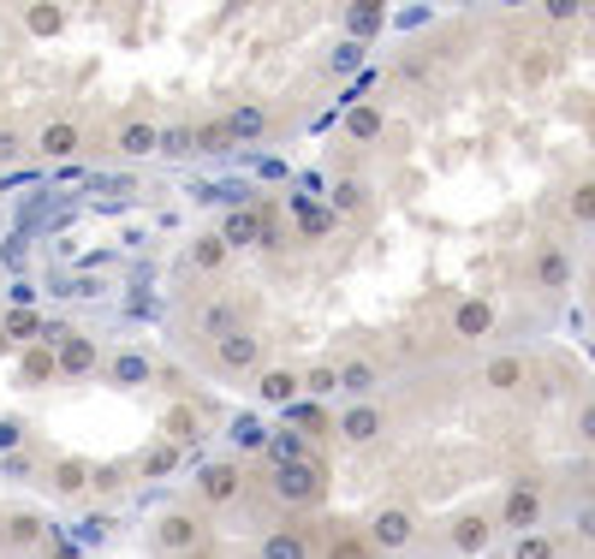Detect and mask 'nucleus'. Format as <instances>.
<instances>
[{"label":"nucleus","instance_id":"c9c22d12","mask_svg":"<svg viewBox=\"0 0 595 559\" xmlns=\"http://www.w3.org/2000/svg\"><path fill=\"white\" fill-rule=\"evenodd\" d=\"M327 202H334V214H339V221H351V214H363V209H370V190H363L358 179H339Z\"/></svg>","mask_w":595,"mask_h":559},{"label":"nucleus","instance_id":"a211bd4d","mask_svg":"<svg viewBox=\"0 0 595 559\" xmlns=\"http://www.w3.org/2000/svg\"><path fill=\"white\" fill-rule=\"evenodd\" d=\"M78 144H84V132H78L72 120H48L42 132H36V156H48V161L78 156Z\"/></svg>","mask_w":595,"mask_h":559},{"label":"nucleus","instance_id":"58836bf2","mask_svg":"<svg viewBox=\"0 0 595 559\" xmlns=\"http://www.w3.org/2000/svg\"><path fill=\"white\" fill-rule=\"evenodd\" d=\"M339 387H346L351 399H370L375 393V363H346V370H339Z\"/></svg>","mask_w":595,"mask_h":559},{"label":"nucleus","instance_id":"09e8293b","mask_svg":"<svg viewBox=\"0 0 595 559\" xmlns=\"http://www.w3.org/2000/svg\"><path fill=\"white\" fill-rule=\"evenodd\" d=\"M590 315H595V298H590Z\"/></svg>","mask_w":595,"mask_h":559},{"label":"nucleus","instance_id":"ea45409f","mask_svg":"<svg viewBox=\"0 0 595 559\" xmlns=\"http://www.w3.org/2000/svg\"><path fill=\"white\" fill-rule=\"evenodd\" d=\"M161 149H168V156H191L197 132H161Z\"/></svg>","mask_w":595,"mask_h":559},{"label":"nucleus","instance_id":"393cba45","mask_svg":"<svg viewBox=\"0 0 595 559\" xmlns=\"http://www.w3.org/2000/svg\"><path fill=\"white\" fill-rule=\"evenodd\" d=\"M382 132H387V113L375 108V101L346 108V137H351V144H382Z\"/></svg>","mask_w":595,"mask_h":559},{"label":"nucleus","instance_id":"e433bc0d","mask_svg":"<svg viewBox=\"0 0 595 559\" xmlns=\"http://www.w3.org/2000/svg\"><path fill=\"white\" fill-rule=\"evenodd\" d=\"M197 149H202V156H233V132H226V120H202L197 125Z\"/></svg>","mask_w":595,"mask_h":559},{"label":"nucleus","instance_id":"f704fd0d","mask_svg":"<svg viewBox=\"0 0 595 559\" xmlns=\"http://www.w3.org/2000/svg\"><path fill=\"white\" fill-rule=\"evenodd\" d=\"M506 559H560V542L548 530H530V536H512V554Z\"/></svg>","mask_w":595,"mask_h":559},{"label":"nucleus","instance_id":"dca6fc26","mask_svg":"<svg viewBox=\"0 0 595 559\" xmlns=\"http://www.w3.org/2000/svg\"><path fill=\"white\" fill-rule=\"evenodd\" d=\"M488 536H495V518L488 512H464V518H453V530H447L453 554H483Z\"/></svg>","mask_w":595,"mask_h":559},{"label":"nucleus","instance_id":"39448f33","mask_svg":"<svg viewBox=\"0 0 595 559\" xmlns=\"http://www.w3.org/2000/svg\"><path fill=\"white\" fill-rule=\"evenodd\" d=\"M238 494H245V470H238V459H209L197 470V500L202 506H233Z\"/></svg>","mask_w":595,"mask_h":559},{"label":"nucleus","instance_id":"79ce46f5","mask_svg":"<svg viewBox=\"0 0 595 559\" xmlns=\"http://www.w3.org/2000/svg\"><path fill=\"white\" fill-rule=\"evenodd\" d=\"M542 12H548L554 24H572L578 12H584V7H572V0H548V7H542Z\"/></svg>","mask_w":595,"mask_h":559},{"label":"nucleus","instance_id":"f3484780","mask_svg":"<svg viewBox=\"0 0 595 559\" xmlns=\"http://www.w3.org/2000/svg\"><path fill=\"white\" fill-rule=\"evenodd\" d=\"M101 370H108V381H113V387H125V393H132V387H149V381H156V363H149L144 351H113Z\"/></svg>","mask_w":595,"mask_h":559},{"label":"nucleus","instance_id":"9b49d317","mask_svg":"<svg viewBox=\"0 0 595 559\" xmlns=\"http://www.w3.org/2000/svg\"><path fill=\"white\" fill-rule=\"evenodd\" d=\"M101 363H108V358H101V346L90 334H66V339H60V381H84V375H96Z\"/></svg>","mask_w":595,"mask_h":559},{"label":"nucleus","instance_id":"20e7f679","mask_svg":"<svg viewBox=\"0 0 595 559\" xmlns=\"http://www.w3.org/2000/svg\"><path fill=\"white\" fill-rule=\"evenodd\" d=\"M542 518H548V494L536 488V482H512L500 500V524L512 530V536H530V530H542Z\"/></svg>","mask_w":595,"mask_h":559},{"label":"nucleus","instance_id":"4c0bfd02","mask_svg":"<svg viewBox=\"0 0 595 559\" xmlns=\"http://www.w3.org/2000/svg\"><path fill=\"white\" fill-rule=\"evenodd\" d=\"M327 393H339V370H334V363L303 370V399H327Z\"/></svg>","mask_w":595,"mask_h":559},{"label":"nucleus","instance_id":"bb28decb","mask_svg":"<svg viewBox=\"0 0 595 559\" xmlns=\"http://www.w3.org/2000/svg\"><path fill=\"white\" fill-rule=\"evenodd\" d=\"M0 542H7V554L36 548V542H42V518H36V512H7V524H0Z\"/></svg>","mask_w":595,"mask_h":559},{"label":"nucleus","instance_id":"72a5a7b5","mask_svg":"<svg viewBox=\"0 0 595 559\" xmlns=\"http://www.w3.org/2000/svg\"><path fill=\"white\" fill-rule=\"evenodd\" d=\"M566 221L572 226H595V179H578L566 190Z\"/></svg>","mask_w":595,"mask_h":559},{"label":"nucleus","instance_id":"f8f14e48","mask_svg":"<svg viewBox=\"0 0 595 559\" xmlns=\"http://www.w3.org/2000/svg\"><path fill=\"white\" fill-rule=\"evenodd\" d=\"M530 280H536L542 291H566V286H572V250H566V245H542L536 257H530Z\"/></svg>","mask_w":595,"mask_h":559},{"label":"nucleus","instance_id":"c756f323","mask_svg":"<svg viewBox=\"0 0 595 559\" xmlns=\"http://www.w3.org/2000/svg\"><path fill=\"white\" fill-rule=\"evenodd\" d=\"M24 30L30 36H60L66 30V7H54V0H30V7H24Z\"/></svg>","mask_w":595,"mask_h":559},{"label":"nucleus","instance_id":"b1692460","mask_svg":"<svg viewBox=\"0 0 595 559\" xmlns=\"http://www.w3.org/2000/svg\"><path fill=\"white\" fill-rule=\"evenodd\" d=\"M483 381H488L495 393H518V387L530 381V363L518 358V351H500V358H488V363H483Z\"/></svg>","mask_w":595,"mask_h":559},{"label":"nucleus","instance_id":"de8ad7c7","mask_svg":"<svg viewBox=\"0 0 595 559\" xmlns=\"http://www.w3.org/2000/svg\"><path fill=\"white\" fill-rule=\"evenodd\" d=\"M0 559H7V542H0Z\"/></svg>","mask_w":595,"mask_h":559},{"label":"nucleus","instance_id":"2eb2a0df","mask_svg":"<svg viewBox=\"0 0 595 559\" xmlns=\"http://www.w3.org/2000/svg\"><path fill=\"white\" fill-rule=\"evenodd\" d=\"M0 339H7V346H18V351L42 346V315H36L30 303H12V310H0Z\"/></svg>","mask_w":595,"mask_h":559},{"label":"nucleus","instance_id":"1a4fd4ad","mask_svg":"<svg viewBox=\"0 0 595 559\" xmlns=\"http://www.w3.org/2000/svg\"><path fill=\"white\" fill-rule=\"evenodd\" d=\"M293 226H298L303 245H315V238H334L339 214H334V202H327V197H293Z\"/></svg>","mask_w":595,"mask_h":559},{"label":"nucleus","instance_id":"4be33fe9","mask_svg":"<svg viewBox=\"0 0 595 559\" xmlns=\"http://www.w3.org/2000/svg\"><path fill=\"white\" fill-rule=\"evenodd\" d=\"M257 559H322V554H315V542L303 536V530H269Z\"/></svg>","mask_w":595,"mask_h":559},{"label":"nucleus","instance_id":"c03bdc74","mask_svg":"<svg viewBox=\"0 0 595 559\" xmlns=\"http://www.w3.org/2000/svg\"><path fill=\"white\" fill-rule=\"evenodd\" d=\"M18 447V423H0V452H12Z\"/></svg>","mask_w":595,"mask_h":559},{"label":"nucleus","instance_id":"4468645a","mask_svg":"<svg viewBox=\"0 0 595 559\" xmlns=\"http://www.w3.org/2000/svg\"><path fill=\"white\" fill-rule=\"evenodd\" d=\"M250 387H257L262 405H281V411H286L293 399H303V375H298V370H281V363H269V370L250 381Z\"/></svg>","mask_w":595,"mask_h":559},{"label":"nucleus","instance_id":"37998d69","mask_svg":"<svg viewBox=\"0 0 595 559\" xmlns=\"http://www.w3.org/2000/svg\"><path fill=\"white\" fill-rule=\"evenodd\" d=\"M524 78H530V84L548 78V54H542V48H536V54H524Z\"/></svg>","mask_w":595,"mask_h":559},{"label":"nucleus","instance_id":"49530a36","mask_svg":"<svg viewBox=\"0 0 595 559\" xmlns=\"http://www.w3.org/2000/svg\"><path fill=\"white\" fill-rule=\"evenodd\" d=\"M48 559H78V554H72V548H54V554H48Z\"/></svg>","mask_w":595,"mask_h":559},{"label":"nucleus","instance_id":"ddd939ff","mask_svg":"<svg viewBox=\"0 0 595 559\" xmlns=\"http://www.w3.org/2000/svg\"><path fill=\"white\" fill-rule=\"evenodd\" d=\"M221 120H226V132H233V144H262L269 125H274V113L262 108V101H238V108H226Z\"/></svg>","mask_w":595,"mask_h":559},{"label":"nucleus","instance_id":"7ed1b4c3","mask_svg":"<svg viewBox=\"0 0 595 559\" xmlns=\"http://www.w3.org/2000/svg\"><path fill=\"white\" fill-rule=\"evenodd\" d=\"M156 554H168V559H185V554H197L202 548V518L197 512H185V506H168V512L156 518Z\"/></svg>","mask_w":595,"mask_h":559},{"label":"nucleus","instance_id":"6ab92c4d","mask_svg":"<svg viewBox=\"0 0 595 559\" xmlns=\"http://www.w3.org/2000/svg\"><path fill=\"white\" fill-rule=\"evenodd\" d=\"M90 482H96V464H90V459H54V464H48V488H54L60 500L84 494Z\"/></svg>","mask_w":595,"mask_h":559},{"label":"nucleus","instance_id":"f257e3e1","mask_svg":"<svg viewBox=\"0 0 595 559\" xmlns=\"http://www.w3.org/2000/svg\"><path fill=\"white\" fill-rule=\"evenodd\" d=\"M269 500L293 506V512H310V506L327 500V464L310 459V464H274L269 470Z\"/></svg>","mask_w":595,"mask_h":559},{"label":"nucleus","instance_id":"412c9836","mask_svg":"<svg viewBox=\"0 0 595 559\" xmlns=\"http://www.w3.org/2000/svg\"><path fill=\"white\" fill-rule=\"evenodd\" d=\"M214 233L226 238V250H250V245H262V209H233Z\"/></svg>","mask_w":595,"mask_h":559},{"label":"nucleus","instance_id":"2f4dec72","mask_svg":"<svg viewBox=\"0 0 595 559\" xmlns=\"http://www.w3.org/2000/svg\"><path fill=\"white\" fill-rule=\"evenodd\" d=\"M197 435H202L197 411H191V405H173V411H168V428H161V440H173V447H197Z\"/></svg>","mask_w":595,"mask_h":559},{"label":"nucleus","instance_id":"f03ea898","mask_svg":"<svg viewBox=\"0 0 595 559\" xmlns=\"http://www.w3.org/2000/svg\"><path fill=\"white\" fill-rule=\"evenodd\" d=\"M209 370L221 381H257L262 370H269V346H262V334H250V327H238V334L214 339V358Z\"/></svg>","mask_w":595,"mask_h":559},{"label":"nucleus","instance_id":"423d86ee","mask_svg":"<svg viewBox=\"0 0 595 559\" xmlns=\"http://www.w3.org/2000/svg\"><path fill=\"white\" fill-rule=\"evenodd\" d=\"M370 542H375V554H405L417 542V518L405 512V506H382V512L370 518Z\"/></svg>","mask_w":595,"mask_h":559},{"label":"nucleus","instance_id":"aec40b11","mask_svg":"<svg viewBox=\"0 0 595 559\" xmlns=\"http://www.w3.org/2000/svg\"><path fill=\"white\" fill-rule=\"evenodd\" d=\"M18 381H24V387H48V381H60V346L18 351Z\"/></svg>","mask_w":595,"mask_h":559},{"label":"nucleus","instance_id":"cd10ccee","mask_svg":"<svg viewBox=\"0 0 595 559\" xmlns=\"http://www.w3.org/2000/svg\"><path fill=\"white\" fill-rule=\"evenodd\" d=\"M226 262H233V250H226V238H221V233L191 238V269H197V274H221Z\"/></svg>","mask_w":595,"mask_h":559},{"label":"nucleus","instance_id":"0eeeda50","mask_svg":"<svg viewBox=\"0 0 595 559\" xmlns=\"http://www.w3.org/2000/svg\"><path fill=\"white\" fill-rule=\"evenodd\" d=\"M382 428H387V411L375 399H351L339 411V440L346 447H370V440H382Z\"/></svg>","mask_w":595,"mask_h":559},{"label":"nucleus","instance_id":"a18cd8bd","mask_svg":"<svg viewBox=\"0 0 595 559\" xmlns=\"http://www.w3.org/2000/svg\"><path fill=\"white\" fill-rule=\"evenodd\" d=\"M578 530H584V536L595 542V506H584V518H578Z\"/></svg>","mask_w":595,"mask_h":559},{"label":"nucleus","instance_id":"a19ab883","mask_svg":"<svg viewBox=\"0 0 595 559\" xmlns=\"http://www.w3.org/2000/svg\"><path fill=\"white\" fill-rule=\"evenodd\" d=\"M578 440H584V447H595V399L578 405Z\"/></svg>","mask_w":595,"mask_h":559},{"label":"nucleus","instance_id":"473e14b6","mask_svg":"<svg viewBox=\"0 0 595 559\" xmlns=\"http://www.w3.org/2000/svg\"><path fill=\"white\" fill-rule=\"evenodd\" d=\"M179 459H185V447H173V440H156V447L144 452V464H137V476H173V470H179Z\"/></svg>","mask_w":595,"mask_h":559},{"label":"nucleus","instance_id":"9d476101","mask_svg":"<svg viewBox=\"0 0 595 559\" xmlns=\"http://www.w3.org/2000/svg\"><path fill=\"white\" fill-rule=\"evenodd\" d=\"M495 327H500L495 298H459V303H453V334H459V339H488Z\"/></svg>","mask_w":595,"mask_h":559},{"label":"nucleus","instance_id":"6e6552de","mask_svg":"<svg viewBox=\"0 0 595 559\" xmlns=\"http://www.w3.org/2000/svg\"><path fill=\"white\" fill-rule=\"evenodd\" d=\"M286 428H298L303 440H315V447H322L327 435H339V417L327 411L322 399H293V405H286Z\"/></svg>","mask_w":595,"mask_h":559},{"label":"nucleus","instance_id":"a878e982","mask_svg":"<svg viewBox=\"0 0 595 559\" xmlns=\"http://www.w3.org/2000/svg\"><path fill=\"white\" fill-rule=\"evenodd\" d=\"M322 559H382V554H375L370 530H334L322 542Z\"/></svg>","mask_w":595,"mask_h":559},{"label":"nucleus","instance_id":"5701e85b","mask_svg":"<svg viewBox=\"0 0 595 559\" xmlns=\"http://www.w3.org/2000/svg\"><path fill=\"white\" fill-rule=\"evenodd\" d=\"M113 149H120V156H156L161 149V125H149V120H125L120 132H113Z\"/></svg>","mask_w":595,"mask_h":559},{"label":"nucleus","instance_id":"7c9ffc66","mask_svg":"<svg viewBox=\"0 0 595 559\" xmlns=\"http://www.w3.org/2000/svg\"><path fill=\"white\" fill-rule=\"evenodd\" d=\"M387 24V7H346V36L351 42H375Z\"/></svg>","mask_w":595,"mask_h":559},{"label":"nucleus","instance_id":"c85d7f7f","mask_svg":"<svg viewBox=\"0 0 595 559\" xmlns=\"http://www.w3.org/2000/svg\"><path fill=\"white\" fill-rule=\"evenodd\" d=\"M197 327H202L209 339H226V334H238V310H233L226 298H209V303L197 310Z\"/></svg>","mask_w":595,"mask_h":559}]
</instances>
